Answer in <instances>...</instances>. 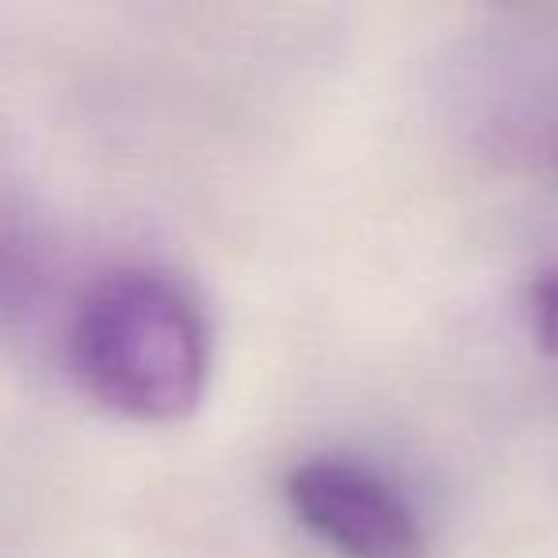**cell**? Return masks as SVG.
Wrapping results in <instances>:
<instances>
[{
    "label": "cell",
    "mask_w": 558,
    "mask_h": 558,
    "mask_svg": "<svg viewBox=\"0 0 558 558\" xmlns=\"http://www.w3.org/2000/svg\"><path fill=\"white\" fill-rule=\"evenodd\" d=\"M77 387L126 421H184L207 387V329L180 283L149 268L96 279L70 322Z\"/></svg>",
    "instance_id": "cell-1"
},
{
    "label": "cell",
    "mask_w": 558,
    "mask_h": 558,
    "mask_svg": "<svg viewBox=\"0 0 558 558\" xmlns=\"http://www.w3.org/2000/svg\"><path fill=\"white\" fill-rule=\"evenodd\" d=\"M288 505L299 524L341 558H425L417 512L390 482L360 463L311 459L288 474Z\"/></svg>",
    "instance_id": "cell-2"
},
{
    "label": "cell",
    "mask_w": 558,
    "mask_h": 558,
    "mask_svg": "<svg viewBox=\"0 0 558 558\" xmlns=\"http://www.w3.org/2000/svg\"><path fill=\"white\" fill-rule=\"evenodd\" d=\"M532 326L543 352L558 356V268L543 271L532 288Z\"/></svg>",
    "instance_id": "cell-3"
}]
</instances>
